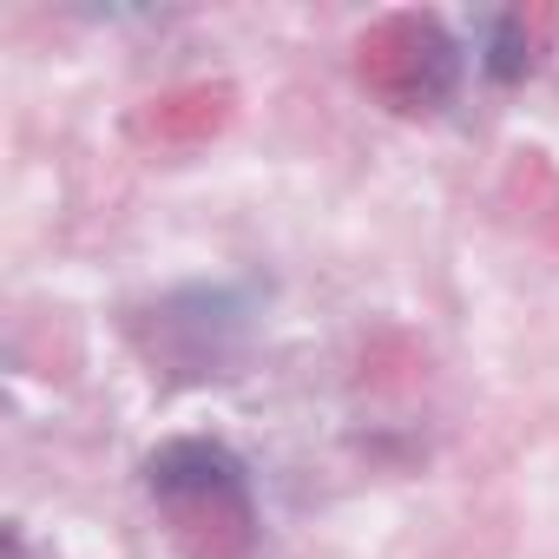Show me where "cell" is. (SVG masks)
<instances>
[{"label": "cell", "mask_w": 559, "mask_h": 559, "mask_svg": "<svg viewBox=\"0 0 559 559\" xmlns=\"http://www.w3.org/2000/svg\"><path fill=\"white\" fill-rule=\"evenodd\" d=\"M145 480L185 559H250L257 546L250 487L217 441H165L145 461Z\"/></svg>", "instance_id": "6da1fadb"}, {"label": "cell", "mask_w": 559, "mask_h": 559, "mask_svg": "<svg viewBox=\"0 0 559 559\" xmlns=\"http://www.w3.org/2000/svg\"><path fill=\"white\" fill-rule=\"evenodd\" d=\"M14 559H27V546H21V539H14Z\"/></svg>", "instance_id": "8992f818"}, {"label": "cell", "mask_w": 559, "mask_h": 559, "mask_svg": "<svg viewBox=\"0 0 559 559\" xmlns=\"http://www.w3.org/2000/svg\"><path fill=\"white\" fill-rule=\"evenodd\" d=\"M513 191H520V204H526V217L559 243V178L539 165V158H526L520 171H513Z\"/></svg>", "instance_id": "5b68a950"}, {"label": "cell", "mask_w": 559, "mask_h": 559, "mask_svg": "<svg viewBox=\"0 0 559 559\" xmlns=\"http://www.w3.org/2000/svg\"><path fill=\"white\" fill-rule=\"evenodd\" d=\"M552 40H559V8H513V14H500V27H493V73L520 80Z\"/></svg>", "instance_id": "277c9868"}, {"label": "cell", "mask_w": 559, "mask_h": 559, "mask_svg": "<svg viewBox=\"0 0 559 559\" xmlns=\"http://www.w3.org/2000/svg\"><path fill=\"white\" fill-rule=\"evenodd\" d=\"M356 80L395 112H435L454 86V40L435 14H382L356 40Z\"/></svg>", "instance_id": "7a4b0ae2"}, {"label": "cell", "mask_w": 559, "mask_h": 559, "mask_svg": "<svg viewBox=\"0 0 559 559\" xmlns=\"http://www.w3.org/2000/svg\"><path fill=\"white\" fill-rule=\"evenodd\" d=\"M230 126V86H171L152 106L132 112V139L158 145V152H191L211 145Z\"/></svg>", "instance_id": "3957f363"}]
</instances>
